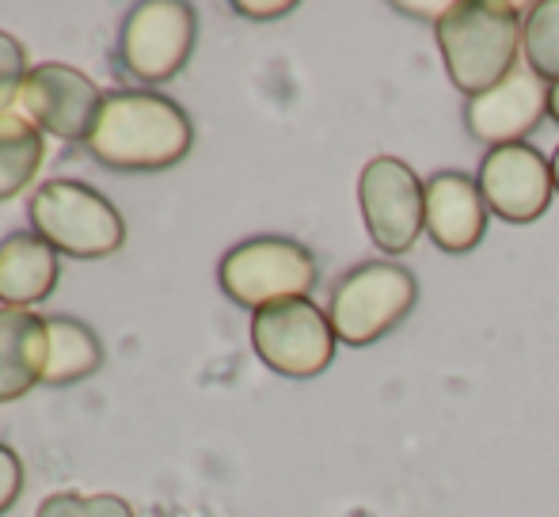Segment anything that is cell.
Wrapping results in <instances>:
<instances>
[{
  "label": "cell",
  "instance_id": "7",
  "mask_svg": "<svg viewBox=\"0 0 559 517\" xmlns=\"http://www.w3.org/2000/svg\"><path fill=\"white\" fill-rule=\"evenodd\" d=\"M335 332L328 312L309 297L259 309L251 316V347L266 370L309 381L335 362Z\"/></svg>",
  "mask_w": 559,
  "mask_h": 517
},
{
  "label": "cell",
  "instance_id": "17",
  "mask_svg": "<svg viewBox=\"0 0 559 517\" xmlns=\"http://www.w3.org/2000/svg\"><path fill=\"white\" fill-rule=\"evenodd\" d=\"M522 53H525V65L545 84L559 81V0H537V4H530L522 27Z\"/></svg>",
  "mask_w": 559,
  "mask_h": 517
},
{
  "label": "cell",
  "instance_id": "24",
  "mask_svg": "<svg viewBox=\"0 0 559 517\" xmlns=\"http://www.w3.org/2000/svg\"><path fill=\"white\" fill-rule=\"evenodd\" d=\"M552 183H556V191H559V148L552 153Z\"/></svg>",
  "mask_w": 559,
  "mask_h": 517
},
{
  "label": "cell",
  "instance_id": "3",
  "mask_svg": "<svg viewBox=\"0 0 559 517\" xmlns=\"http://www.w3.org/2000/svg\"><path fill=\"white\" fill-rule=\"evenodd\" d=\"M27 217L31 232L69 258H107L126 244V221L115 202L81 179L43 183L31 199Z\"/></svg>",
  "mask_w": 559,
  "mask_h": 517
},
{
  "label": "cell",
  "instance_id": "9",
  "mask_svg": "<svg viewBox=\"0 0 559 517\" xmlns=\"http://www.w3.org/2000/svg\"><path fill=\"white\" fill-rule=\"evenodd\" d=\"M104 92L88 73L61 61H43L27 73L20 92V115L38 133H53L58 141L84 145L104 111Z\"/></svg>",
  "mask_w": 559,
  "mask_h": 517
},
{
  "label": "cell",
  "instance_id": "12",
  "mask_svg": "<svg viewBox=\"0 0 559 517\" xmlns=\"http://www.w3.org/2000/svg\"><path fill=\"white\" fill-rule=\"evenodd\" d=\"M423 191H427V237L449 255L472 252L484 240L491 214L476 179L464 171H435Z\"/></svg>",
  "mask_w": 559,
  "mask_h": 517
},
{
  "label": "cell",
  "instance_id": "23",
  "mask_svg": "<svg viewBox=\"0 0 559 517\" xmlns=\"http://www.w3.org/2000/svg\"><path fill=\"white\" fill-rule=\"evenodd\" d=\"M548 115L559 122V81L556 84H548Z\"/></svg>",
  "mask_w": 559,
  "mask_h": 517
},
{
  "label": "cell",
  "instance_id": "14",
  "mask_svg": "<svg viewBox=\"0 0 559 517\" xmlns=\"http://www.w3.org/2000/svg\"><path fill=\"white\" fill-rule=\"evenodd\" d=\"M61 278V255L38 232H8L0 240V301L4 309H31L46 301Z\"/></svg>",
  "mask_w": 559,
  "mask_h": 517
},
{
  "label": "cell",
  "instance_id": "15",
  "mask_svg": "<svg viewBox=\"0 0 559 517\" xmlns=\"http://www.w3.org/2000/svg\"><path fill=\"white\" fill-rule=\"evenodd\" d=\"M50 358H46V388H69L76 381L92 377L104 365V342L84 320L50 316Z\"/></svg>",
  "mask_w": 559,
  "mask_h": 517
},
{
  "label": "cell",
  "instance_id": "8",
  "mask_svg": "<svg viewBox=\"0 0 559 517\" xmlns=\"http://www.w3.org/2000/svg\"><path fill=\"white\" fill-rule=\"evenodd\" d=\"M412 164L396 156H373L358 176V206L369 240L384 255H404L427 232V191Z\"/></svg>",
  "mask_w": 559,
  "mask_h": 517
},
{
  "label": "cell",
  "instance_id": "22",
  "mask_svg": "<svg viewBox=\"0 0 559 517\" xmlns=\"http://www.w3.org/2000/svg\"><path fill=\"white\" fill-rule=\"evenodd\" d=\"M396 8L407 15H435V23L449 12V4H396Z\"/></svg>",
  "mask_w": 559,
  "mask_h": 517
},
{
  "label": "cell",
  "instance_id": "2",
  "mask_svg": "<svg viewBox=\"0 0 559 517\" xmlns=\"http://www.w3.org/2000/svg\"><path fill=\"white\" fill-rule=\"evenodd\" d=\"M522 8L507 0H456L438 20L445 73L468 99L491 92L518 69Z\"/></svg>",
  "mask_w": 559,
  "mask_h": 517
},
{
  "label": "cell",
  "instance_id": "11",
  "mask_svg": "<svg viewBox=\"0 0 559 517\" xmlns=\"http://www.w3.org/2000/svg\"><path fill=\"white\" fill-rule=\"evenodd\" d=\"M545 115H548V84L530 65H518L491 92L468 99L464 127H468L472 137L491 148L525 145V137L540 127Z\"/></svg>",
  "mask_w": 559,
  "mask_h": 517
},
{
  "label": "cell",
  "instance_id": "19",
  "mask_svg": "<svg viewBox=\"0 0 559 517\" xmlns=\"http://www.w3.org/2000/svg\"><path fill=\"white\" fill-rule=\"evenodd\" d=\"M27 46L15 35L0 31V115H8L12 107H20V92L27 81Z\"/></svg>",
  "mask_w": 559,
  "mask_h": 517
},
{
  "label": "cell",
  "instance_id": "20",
  "mask_svg": "<svg viewBox=\"0 0 559 517\" xmlns=\"http://www.w3.org/2000/svg\"><path fill=\"white\" fill-rule=\"evenodd\" d=\"M23 483H27V472H23V460L15 457L12 445L0 442V514H8L23 495Z\"/></svg>",
  "mask_w": 559,
  "mask_h": 517
},
{
  "label": "cell",
  "instance_id": "4",
  "mask_svg": "<svg viewBox=\"0 0 559 517\" xmlns=\"http://www.w3.org/2000/svg\"><path fill=\"white\" fill-rule=\"evenodd\" d=\"M317 255L289 237H251L228 248L217 263V286L240 309H271L309 297L317 286Z\"/></svg>",
  "mask_w": 559,
  "mask_h": 517
},
{
  "label": "cell",
  "instance_id": "13",
  "mask_svg": "<svg viewBox=\"0 0 559 517\" xmlns=\"http://www.w3.org/2000/svg\"><path fill=\"white\" fill-rule=\"evenodd\" d=\"M50 324L31 309H0V404L27 396L46 377Z\"/></svg>",
  "mask_w": 559,
  "mask_h": 517
},
{
  "label": "cell",
  "instance_id": "6",
  "mask_svg": "<svg viewBox=\"0 0 559 517\" xmlns=\"http://www.w3.org/2000/svg\"><path fill=\"white\" fill-rule=\"evenodd\" d=\"M199 43V15L187 0H141L118 31V65L148 84H168L187 69Z\"/></svg>",
  "mask_w": 559,
  "mask_h": 517
},
{
  "label": "cell",
  "instance_id": "5",
  "mask_svg": "<svg viewBox=\"0 0 559 517\" xmlns=\"http://www.w3.org/2000/svg\"><path fill=\"white\" fill-rule=\"evenodd\" d=\"M419 301V281L400 263H361L346 270L332 286L328 320L335 339L346 347H369L384 339L396 324H404L407 312Z\"/></svg>",
  "mask_w": 559,
  "mask_h": 517
},
{
  "label": "cell",
  "instance_id": "1",
  "mask_svg": "<svg viewBox=\"0 0 559 517\" xmlns=\"http://www.w3.org/2000/svg\"><path fill=\"white\" fill-rule=\"evenodd\" d=\"M194 122L176 99L160 92H111L104 99V111L96 130L84 141L92 156L104 168L145 176V171H168L191 153Z\"/></svg>",
  "mask_w": 559,
  "mask_h": 517
},
{
  "label": "cell",
  "instance_id": "16",
  "mask_svg": "<svg viewBox=\"0 0 559 517\" xmlns=\"http://www.w3.org/2000/svg\"><path fill=\"white\" fill-rule=\"evenodd\" d=\"M46 156L43 133L31 127L20 111L0 115V202L15 199L38 176Z\"/></svg>",
  "mask_w": 559,
  "mask_h": 517
},
{
  "label": "cell",
  "instance_id": "18",
  "mask_svg": "<svg viewBox=\"0 0 559 517\" xmlns=\"http://www.w3.org/2000/svg\"><path fill=\"white\" fill-rule=\"evenodd\" d=\"M35 517H133V506L118 495H81V491H58L38 503Z\"/></svg>",
  "mask_w": 559,
  "mask_h": 517
},
{
  "label": "cell",
  "instance_id": "10",
  "mask_svg": "<svg viewBox=\"0 0 559 517\" xmlns=\"http://www.w3.org/2000/svg\"><path fill=\"white\" fill-rule=\"evenodd\" d=\"M476 187L495 217L510 225H530L552 206V160H545L537 145L487 148Z\"/></svg>",
  "mask_w": 559,
  "mask_h": 517
},
{
  "label": "cell",
  "instance_id": "21",
  "mask_svg": "<svg viewBox=\"0 0 559 517\" xmlns=\"http://www.w3.org/2000/svg\"><path fill=\"white\" fill-rule=\"evenodd\" d=\"M297 4H289V0H282V4H248V0H236L233 12L240 15H251V20H282V15H289Z\"/></svg>",
  "mask_w": 559,
  "mask_h": 517
}]
</instances>
